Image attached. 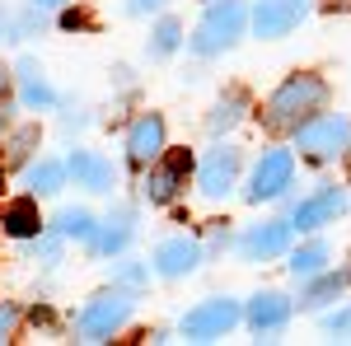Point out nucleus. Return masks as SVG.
<instances>
[{
    "label": "nucleus",
    "instance_id": "obj_22",
    "mask_svg": "<svg viewBox=\"0 0 351 346\" xmlns=\"http://www.w3.org/2000/svg\"><path fill=\"white\" fill-rule=\"evenodd\" d=\"M178 42H183L178 19H160V24H155V33H150V56H155V61H164V56L178 52Z\"/></svg>",
    "mask_w": 351,
    "mask_h": 346
},
{
    "label": "nucleus",
    "instance_id": "obj_2",
    "mask_svg": "<svg viewBox=\"0 0 351 346\" xmlns=\"http://www.w3.org/2000/svg\"><path fill=\"white\" fill-rule=\"evenodd\" d=\"M132 286H112V291H99L94 299H84V309L75 314V332L84 342H104L112 337L122 323L132 319Z\"/></svg>",
    "mask_w": 351,
    "mask_h": 346
},
{
    "label": "nucleus",
    "instance_id": "obj_28",
    "mask_svg": "<svg viewBox=\"0 0 351 346\" xmlns=\"http://www.w3.org/2000/svg\"><path fill=\"white\" fill-rule=\"evenodd\" d=\"M38 253H43L47 262H56V253H61V234H47V239H38Z\"/></svg>",
    "mask_w": 351,
    "mask_h": 346
},
{
    "label": "nucleus",
    "instance_id": "obj_1",
    "mask_svg": "<svg viewBox=\"0 0 351 346\" xmlns=\"http://www.w3.org/2000/svg\"><path fill=\"white\" fill-rule=\"evenodd\" d=\"M324 94L328 89H324L319 75H291V80L267 99L263 117H267V127H300V122H309V112H319Z\"/></svg>",
    "mask_w": 351,
    "mask_h": 346
},
{
    "label": "nucleus",
    "instance_id": "obj_27",
    "mask_svg": "<svg viewBox=\"0 0 351 346\" xmlns=\"http://www.w3.org/2000/svg\"><path fill=\"white\" fill-rule=\"evenodd\" d=\"M324 328H328V332H351V304H347V309H337V314H328Z\"/></svg>",
    "mask_w": 351,
    "mask_h": 346
},
{
    "label": "nucleus",
    "instance_id": "obj_10",
    "mask_svg": "<svg viewBox=\"0 0 351 346\" xmlns=\"http://www.w3.org/2000/svg\"><path fill=\"white\" fill-rule=\"evenodd\" d=\"M197 262H202V243L188 239V234H173V239H164L155 248V271L164 281H178V276L197 271Z\"/></svg>",
    "mask_w": 351,
    "mask_h": 346
},
{
    "label": "nucleus",
    "instance_id": "obj_30",
    "mask_svg": "<svg viewBox=\"0 0 351 346\" xmlns=\"http://www.w3.org/2000/svg\"><path fill=\"white\" fill-rule=\"evenodd\" d=\"M164 0H127V14H150V10H160Z\"/></svg>",
    "mask_w": 351,
    "mask_h": 346
},
{
    "label": "nucleus",
    "instance_id": "obj_32",
    "mask_svg": "<svg viewBox=\"0 0 351 346\" xmlns=\"http://www.w3.org/2000/svg\"><path fill=\"white\" fill-rule=\"evenodd\" d=\"M328 10H351V0H328Z\"/></svg>",
    "mask_w": 351,
    "mask_h": 346
},
{
    "label": "nucleus",
    "instance_id": "obj_35",
    "mask_svg": "<svg viewBox=\"0 0 351 346\" xmlns=\"http://www.w3.org/2000/svg\"><path fill=\"white\" fill-rule=\"evenodd\" d=\"M0 127H5V117H0Z\"/></svg>",
    "mask_w": 351,
    "mask_h": 346
},
{
    "label": "nucleus",
    "instance_id": "obj_7",
    "mask_svg": "<svg viewBox=\"0 0 351 346\" xmlns=\"http://www.w3.org/2000/svg\"><path fill=\"white\" fill-rule=\"evenodd\" d=\"M291 230H295V220H263V225L243 230L239 258L243 262H271V258H281L291 248Z\"/></svg>",
    "mask_w": 351,
    "mask_h": 346
},
{
    "label": "nucleus",
    "instance_id": "obj_18",
    "mask_svg": "<svg viewBox=\"0 0 351 346\" xmlns=\"http://www.w3.org/2000/svg\"><path fill=\"white\" fill-rule=\"evenodd\" d=\"M66 173H71V164H56V160H43V164H28L24 183L33 197H52V192H61L66 187Z\"/></svg>",
    "mask_w": 351,
    "mask_h": 346
},
{
    "label": "nucleus",
    "instance_id": "obj_17",
    "mask_svg": "<svg viewBox=\"0 0 351 346\" xmlns=\"http://www.w3.org/2000/svg\"><path fill=\"white\" fill-rule=\"evenodd\" d=\"M19 99H24V108H52L56 103L52 84L43 80V71H38V61H33V56L19 61Z\"/></svg>",
    "mask_w": 351,
    "mask_h": 346
},
{
    "label": "nucleus",
    "instance_id": "obj_13",
    "mask_svg": "<svg viewBox=\"0 0 351 346\" xmlns=\"http://www.w3.org/2000/svg\"><path fill=\"white\" fill-rule=\"evenodd\" d=\"M71 173H75V183L89 187V192H112V187H117V169H112V160H104L99 150H75V155H71Z\"/></svg>",
    "mask_w": 351,
    "mask_h": 346
},
{
    "label": "nucleus",
    "instance_id": "obj_15",
    "mask_svg": "<svg viewBox=\"0 0 351 346\" xmlns=\"http://www.w3.org/2000/svg\"><path fill=\"white\" fill-rule=\"evenodd\" d=\"M342 211H347V197H342L337 187H324V192H314L309 201H300L291 220H295L300 230H319V225H328V220H337Z\"/></svg>",
    "mask_w": 351,
    "mask_h": 346
},
{
    "label": "nucleus",
    "instance_id": "obj_24",
    "mask_svg": "<svg viewBox=\"0 0 351 346\" xmlns=\"http://www.w3.org/2000/svg\"><path fill=\"white\" fill-rule=\"evenodd\" d=\"M5 230H10L14 239H33V234H38V215H33V206H28V201L10 206V215H5Z\"/></svg>",
    "mask_w": 351,
    "mask_h": 346
},
{
    "label": "nucleus",
    "instance_id": "obj_19",
    "mask_svg": "<svg viewBox=\"0 0 351 346\" xmlns=\"http://www.w3.org/2000/svg\"><path fill=\"white\" fill-rule=\"evenodd\" d=\"M52 230L61 234V239H80V243H94V234H99L94 215L84 211V206H66V211L52 220Z\"/></svg>",
    "mask_w": 351,
    "mask_h": 346
},
{
    "label": "nucleus",
    "instance_id": "obj_29",
    "mask_svg": "<svg viewBox=\"0 0 351 346\" xmlns=\"http://www.w3.org/2000/svg\"><path fill=\"white\" fill-rule=\"evenodd\" d=\"M10 332H14V309L0 304V342H10Z\"/></svg>",
    "mask_w": 351,
    "mask_h": 346
},
{
    "label": "nucleus",
    "instance_id": "obj_3",
    "mask_svg": "<svg viewBox=\"0 0 351 346\" xmlns=\"http://www.w3.org/2000/svg\"><path fill=\"white\" fill-rule=\"evenodd\" d=\"M243 24H248V10H243L239 0H216V5H206V19L192 33V52L216 56V52H225V47H234L243 38Z\"/></svg>",
    "mask_w": 351,
    "mask_h": 346
},
{
    "label": "nucleus",
    "instance_id": "obj_5",
    "mask_svg": "<svg viewBox=\"0 0 351 346\" xmlns=\"http://www.w3.org/2000/svg\"><path fill=\"white\" fill-rule=\"evenodd\" d=\"M239 319H243L239 299L216 295V299L197 304L192 314H183V337H188V342H211V337H225V332H230Z\"/></svg>",
    "mask_w": 351,
    "mask_h": 346
},
{
    "label": "nucleus",
    "instance_id": "obj_33",
    "mask_svg": "<svg viewBox=\"0 0 351 346\" xmlns=\"http://www.w3.org/2000/svg\"><path fill=\"white\" fill-rule=\"evenodd\" d=\"M33 5H66V0H33Z\"/></svg>",
    "mask_w": 351,
    "mask_h": 346
},
{
    "label": "nucleus",
    "instance_id": "obj_6",
    "mask_svg": "<svg viewBox=\"0 0 351 346\" xmlns=\"http://www.w3.org/2000/svg\"><path fill=\"white\" fill-rule=\"evenodd\" d=\"M291 178H295V155L291 150H267L263 160H258V169H253V178H248V201H276L286 187H291Z\"/></svg>",
    "mask_w": 351,
    "mask_h": 346
},
{
    "label": "nucleus",
    "instance_id": "obj_25",
    "mask_svg": "<svg viewBox=\"0 0 351 346\" xmlns=\"http://www.w3.org/2000/svg\"><path fill=\"white\" fill-rule=\"evenodd\" d=\"M43 28H47V19H43V14H38V5H33L28 14H19V19L10 24V38H33V33H43Z\"/></svg>",
    "mask_w": 351,
    "mask_h": 346
},
{
    "label": "nucleus",
    "instance_id": "obj_34",
    "mask_svg": "<svg viewBox=\"0 0 351 346\" xmlns=\"http://www.w3.org/2000/svg\"><path fill=\"white\" fill-rule=\"evenodd\" d=\"M5 84H10V75H5V71H0V94H5Z\"/></svg>",
    "mask_w": 351,
    "mask_h": 346
},
{
    "label": "nucleus",
    "instance_id": "obj_4",
    "mask_svg": "<svg viewBox=\"0 0 351 346\" xmlns=\"http://www.w3.org/2000/svg\"><path fill=\"white\" fill-rule=\"evenodd\" d=\"M295 150L300 155H309V160H337L342 150H351V122L342 112H328V117H309V122H300L295 127Z\"/></svg>",
    "mask_w": 351,
    "mask_h": 346
},
{
    "label": "nucleus",
    "instance_id": "obj_9",
    "mask_svg": "<svg viewBox=\"0 0 351 346\" xmlns=\"http://www.w3.org/2000/svg\"><path fill=\"white\" fill-rule=\"evenodd\" d=\"M309 14V0H258L253 5V33L258 38H286Z\"/></svg>",
    "mask_w": 351,
    "mask_h": 346
},
{
    "label": "nucleus",
    "instance_id": "obj_26",
    "mask_svg": "<svg viewBox=\"0 0 351 346\" xmlns=\"http://www.w3.org/2000/svg\"><path fill=\"white\" fill-rule=\"evenodd\" d=\"M145 276H150V267H141V262H117V281L122 286H145Z\"/></svg>",
    "mask_w": 351,
    "mask_h": 346
},
{
    "label": "nucleus",
    "instance_id": "obj_12",
    "mask_svg": "<svg viewBox=\"0 0 351 346\" xmlns=\"http://www.w3.org/2000/svg\"><path fill=\"white\" fill-rule=\"evenodd\" d=\"M243 319L253 323V332H281L291 323V299L281 291H263V295L248 299V314Z\"/></svg>",
    "mask_w": 351,
    "mask_h": 346
},
{
    "label": "nucleus",
    "instance_id": "obj_21",
    "mask_svg": "<svg viewBox=\"0 0 351 346\" xmlns=\"http://www.w3.org/2000/svg\"><path fill=\"white\" fill-rule=\"evenodd\" d=\"M347 281H351V271H319V281L304 291V299H300V304H304V309H319V304H328L332 295L347 291Z\"/></svg>",
    "mask_w": 351,
    "mask_h": 346
},
{
    "label": "nucleus",
    "instance_id": "obj_16",
    "mask_svg": "<svg viewBox=\"0 0 351 346\" xmlns=\"http://www.w3.org/2000/svg\"><path fill=\"white\" fill-rule=\"evenodd\" d=\"M183 178H188V155H173L169 164H155L150 178H145V197H150V201H173L178 187H183Z\"/></svg>",
    "mask_w": 351,
    "mask_h": 346
},
{
    "label": "nucleus",
    "instance_id": "obj_20",
    "mask_svg": "<svg viewBox=\"0 0 351 346\" xmlns=\"http://www.w3.org/2000/svg\"><path fill=\"white\" fill-rule=\"evenodd\" d=\"M291 276H295V281H314V276H319V271H324L328 267V243H304V248H300V253H291Z\"/></svg>",
    "mask_w": 351,
    "mask_h": 346
},
{
    "label": "nucleus",
    "instance_id": "obj_11",
    "mask_svg": "<svg viewBox=\"0 0 351 346\" xmlns=\"http://www.w3.org/2000/svg\"><path fill=\"white\" fill-rule=\"evenodd\" d=\"M164 150V122L155 112H145V117H136L132 132H127V160L136 169H145V164H155Z\"/></svg>",
    "mask_w": 351,
    "mask_h": 346
},
{
    "label": "nucleus",
    "instance_id": "obj_31",
    "mask_svg": "<svg viewBox=\"0 0 351 346\" xmlns=\"http://www.w3.org/2000/svg\"><path fill=\"white\" fill-rule=\"evenodd\" d=\"M0 42H10V19L0 14Z\"/></svg>",
    "mask_w": 351,
    "mask_h": 346
},
{
    "label": "nucleus",
    "instance_id": "obj_23",
    "mask_svg": "<svg viewBox=\"0 0 351 346\" xmlns=\"http://www.w3.org/2000/svg\"><path fill=\"white\" fill-rule=\"evenodd\" d=\"M243 94H230V99H220L216 108H211V117H206V127H211V136H220L225 132V127H234V122H239L243 117Z\"/></svg>",
    "mask_w": 351,
    "mask_h": 346
},
{
    "label": "nucleus",
    "instance_id": "obj_14",
    "mask_svg": "<svg viewBox=\"0 0 351 346\" xmlns=\"http://www.w3.org/2000/svg\"><path fill=\"white\" fill-rule=\"evenodd\" d=\"M132 234H136V211H132V206H117V211L99 225V234H94V253H99V258H117V253L132 243Z\"/></svg>",
    "mask_w": 351,
    "mask_h": 346
},
{
    "label": "nucleus",
    "instance_id": "obj_8",
    "mask_svg": "<svg viewBox=\"0 0 351 346\" xmlns=\"http://www.w3.org/2000/svg\"><path fill=\"white\" fill-rule=\"evenodd\" d=\"M234 183H239V150L216 145V150L202 160V169H197V187H202V197L220 201V197H230Z\"/></svg>",
    "mask_w": 351,
    "mask_h": 346
},
{
    "label": "nucleus",
    "instance_id": "obj_36",
    "mask_svg": "<svg viewBox=\"0 0 351 346\" xmlns=\"http://www.w3.org/2000/svg\"><path fill=\"white\" fill-rule=\"evenodd\" d=\"M206 5H216V0H206Z\"/></svg>",
    "mask_w": 351,
    "mask_h": 346
}]
</instances>
